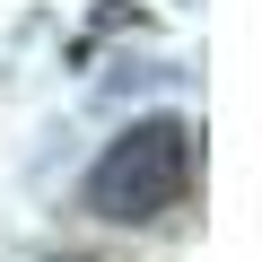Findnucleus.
<instances>
[{
  "label": "nucleus",
  "mask_w": 262,
  "mask_h": 262,
  "mask_svg": "<svg viewBox=\"0 0 262 262\" xmlns=\"http://www.w3.org/2000/svg\"><path fill=\"white\" fill-rule=\"evenodd\" d=\"M53 262H79V253H53Z\"/></svg>",
  "instance_id": "nucleus-2"
},
{
  "label": "nucleus",
  "mask_w": 262,
  "mask_h": 262,
  "mask_svg": "<svg viewBox=\"0 0 262 262\" xmlns=\"http://www.w3.org/2000/svg\"><path fill=\"white\" fill-rule=\"evenodd\" d=\"M192 166H201L192 122H184V114H140L131 131H114V140H105V158L88 166L79 201H88L96 219H114V227H149V219L184 210Z\"/></svg>",
  "instance_id": "nucleus-1"
}]
</instances>
